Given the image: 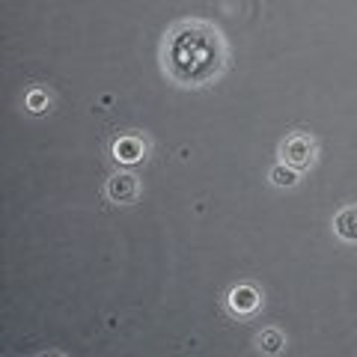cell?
<instances>
[{"instance_id":"obj_3","label":"cell","mask_w":357,"mask_h":357,"mask_svg":"<svg viewBox=\"0 0 357 357\" xmlns=\"http://www.w3.org/2000/svg\"><path fill=\"white\" fill-rule=\"evenodd\" d=\"M227 307H229L232 316H238V319L256 316V312H259V307H262V292H259L256 286H250V283H238V286L229 289Z\"/></svg>"},{"instance_id":"obj_7","label":"cell","mask_w":357,"mask_h":357,"mask_svg":"<svg viewBox=\"0 0 357 357\" xmlns=\"http://www.w3.org/2000/svg\"><path fill=\"white\" fill-rule=\"evenodd\" d=\"M256 345H259L265 354H280L286 349V337H283V331H277V328H265L259 337H256Z\"/></svg>"},{"instance_id":"obj_4","label":"cell","mask_w":357,"mask_h":357,"mask_svg":"<svg viewBox=\"0 0 357 357\" xmlns=\"http://www.w3.org/2000/svg\"><path fill=\"white\" fill-rule=\"evenodd\" d=\"M105 194H107L110 203L131 206V203H137V199H140V178L134 173H116V176L107 178Z\"/></svg>"},{"instance_id":"obj_6","label":"cell","mask_w":357,"mask_h":357,"mask_svg":"<svg viewBox=\"0 0 357 357\" xmlns=\"http://www.w3.org/2000/svg\"><path fill=\"white\" fill-rule=\"evenodd\" d=\"M333 232L342 241H357V206H345L333 215Z\"/></svg>"},{"instance_id":"obj_9","label":"cell","mask_w":357,"mask_h":357,"mask_svg":"<svg viewBox=\"0 0 357 357\" xmlns=\"http://www.w3.org/2000/svg\"><path fill=\"white\" fill-rule=\"evenodd\" d=\"M48 102H51V98L45 96L42 89H30V93H27V107L33 110V114H42V110L48 107Z\"/></svg>"},{"instance_id":"obj_2","label":"cell","mask_w":357,"mask_h":357,"mask_svg":"<svg viewBox=\"0 0 357 357\" xmlns=\"http://www.w3.org/2000/svg\"><path fill=\"white\" fill-rule=\"evenodd\" d=\"M280 161L295 167V170H310L312 164L319 158V143L312 134H304V131H295L280 143Z\"/></svg>"},{"instance_id":"obj_8","label":"cell","mask_w":357,"mask_h":357,"mask_svg":"<svg viewBox=\"0 0 357 357\" xmlns=\"http://www.w3.org/2000/svg\"><path fill=\"white\" fill-rule=\"evenodd\" d=\"M301 170H295V167H289V164H277V167H271V173H268V178H271V185H277V188H295L298 182H301V176H298Z\"/></svg>"},{"instance_id":"obj_5","label":"cell","mask_w":357,"mask_h":357,"mask_svg":"<svg viewBox=\"0 0 357 357\" xmlns=\"http://www.w3.org/2000/svg\"><path fill=\"white\" fill-rule=\"evenodd\" d=\"M110 152H114V158L119 164H140L149 155V143L137 137V134H122V137L114 140Z\"/></svg>"},{"instance_id":"obj_1","label":"cell","mask_w":357,"mask_h":357,"mask_svg":"<svg viewBox=\"0 0 357 357\" xmlns=\"http://www.w3.org/2000/svg\"><path fill=\"white\" fill-rule=\"evenodd\" d=\"M229 66V45L218 24L182 18L164 33L161 69L176 86L199 89L215 84Z\"/></svg>"}]
</instances>
